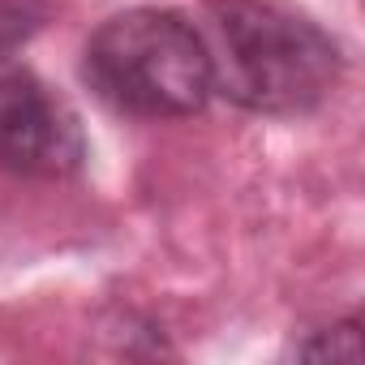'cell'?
I'll return each instance as SVG.
<instances>
[{"label": "cell", "instance_id": "3", "mask_svg": "<svg viewBox=\"0 0 365 365\" xmlns=\"http://www.w3.org/2000/svg\"><path fill=\"white\" fill-rule=\"evenodd\" d=\"M86 159L78 116L35 78L0 73V172L26 180L73 176Z\"/></svg>", "mask_w": 365, "mask_h": 365}, {"label": "cell", "instance_id": "1", "mask_svg": "<svg viewBox=\"0 0 365 365\" xmlns=\"http://www.w3.org/2000/svg\"><path fill=\"white\" fill-rule=\"evenodd\" d=\"M202 39L215 91L258 116H305L339 82L335 39L275 0H211Z\"/></svg>", "mask_w": 365, "mask_h": 365}, {"label": "cell", "instance_id": "2", "mask_svg": "<svg viewBox=\"0 0 365 365\" xmlns=\"http://www.w3.org/2000/svg\"><path fill=\"white\" fill-rule=\"evenodd\" d=\"M82 78L108 108L142 120L194 116L215 95L202 31L185 14L155 5L108 18L86 39Z\"/></svg>", "mask_w": 365, "mask_h": 365}, {"label": "cell", "instance_id": "4", "mask_svg": "<svg viewBox=\"0 0 365 365\" xmlns=\"http://www.w3.org/2000/svg\"><path fill=\"white\" fill-rule=\"evenodd\" d=\"M297 356H348V361H356L361 356V335H356V322L348 318V322H335V327H327V331H318L314 339H305V344H297Z\"/></svg>", "mask_w": 365, "mask_h": 365}]
</instances>
